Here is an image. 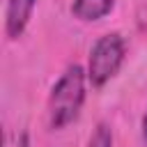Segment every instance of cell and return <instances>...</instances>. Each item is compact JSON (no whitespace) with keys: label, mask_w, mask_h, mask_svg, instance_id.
Masks as SVG:
<instances>
[{"label":"cell","mask_w":147,"mask_h":147,"mask_svg":"<svg viewBox=\"0 0 147 147\" xmlns=\"http://www.w3.org/2000/svg\"><path fill=\"white\" fill-rule=\"evenodd\" d=\"M83 101H85V71L83 67L74 64L60 76V80L51 90V96H48L51 126L64 129L67 124H71L78 117Z\"/></svg>","instance_id":"6da1fadb"},{"label":"cell","mask_w":147,"mask_h":147,"mask_svg":"<svg viewBox=\"0 0 147 147\" xmlns=\"http://www.w3.org/2000/svg\"><path fill=\"white\" fill-rule=\"evenodd\" d=\"M115 0H74L71 14L80 21H99L113 9Z\"/></svg>","instance_id":"277c9868"},{"label":"cell","mask_w":147,"mask_h":147,"mask_svg":"<svg viewBox=\"0 0 147 147\" xmlns=\"http://www.w3.org/2000/svg\"><path fill=\"white\" fill-rule=\"evenodd\" d=\"M90 147H113V133L108 129V124H99L90 138Z\"/></svg>","instance_id":"5b68a950"},{"label":"cell","mask_w":147,"mask_h":147,"mask_svg":"<svg viewBox=\"0 0 147 147\" xmlns=\"http://www.w3.org/2000/svg\"><path fill=\"white\" fill-rule=\"evenodd\" d=\"M142 133H145V138H147V115H145V119H142Z\"/></svg>","instance_id":"8992f818"},{"label":"cell","mask_w":147,"mask_h":147,"mask_svg":"<svg viewBox=\"0 0 147 147\" xmlns=\"http://www.w3.org/2000/svg\"><path fill=\"white\" fill-rule=\"evenodd\" d=\"M122 60H124V41H122V37L117 32L99 37L96 44L92 46L90 62H87V78H90V83L94 87L106 85L117 74V69L122 67Z\"/></svg>","instance_id":"7a4b0ae2"},{"label":"cell","mask_w":147,"mask_h":147,"mask_svg":"<svg viewBox=\"0 0 147 147\" xmlns=\"http://www.w3.org/2000/svg\"><path fill=\"white\" fill-rule=\"evenodd\" d=\"M37 0H7V14H5V32L9 39H18L30 21V14L34 9Z\"/></svg>","instance_id":"3957f363"}]
</instances>
